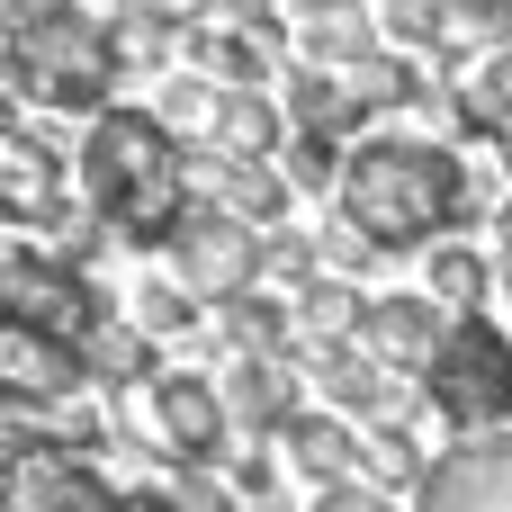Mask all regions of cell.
I'll return each mask as SVG.
<instances>
[{
  "label": "cell",
  "instance_id": "obj_6",
  "mask_svg": "<svg viewBox=\"0 0 512 512\" xmlns=\"http://www.w3.org/2000/svg\"><path fill=\"white\" fill-rule=\"evenodd\" d=\"M0 306H9L18 324H45V333H72V342H81L117 297H108L81 261H63L54 243H9V252H0Z\"/></svg>",
  "mask_w": 512,
  "mask_h": 512
},
{
  "label": "cell",
  "instance_id": "obj_36",
  "mask_svg": "<svg viewBox=\"0 0 512 512\" xmlns=\"http://www.w3.org/2000/svg\"><path fill=\"white\" fill-rule=\"evenodd\" d=\"M495 297H504V306H512V243H504V288H495Z\"/></svg>",
  "mask_w": 512,
  "mask_h": 512
},
{
  "label": "cell",
  "instance_id": "obj_11",
  "mask_svg": "<svg viewBox=\"0 0 512 512\" xmlns=\"http://www.w3.org/2000/svg\"><path fill=\"white\" fill-rule=\"evenodd\" d=\"M450 306L432 297V288H387V297H369V315H360V342L378 351V360H396V369H432V351L450 342Z\"/></svg>",
  "mask_w": 512,
  "mask_h": 512
},
{
  "label": "cell",
  "instance_id": "obj_9",
  "mask_svg": "<svg viewBox=\"0 0 512 512\" xmlns=\"http://www.w3.org/2000/svg\"><path fill=\"white\" fill-rule=\"evenodd\" d=\"M0 387H9V405H54V396H81L90 387V360H81L72 333H45V324L0 315Z\"/></svg>",
  "mask_w": 512,
  "mask_h": 512
},
{
  "label": "cell",
  "instance_id": "obj_5",
  "mask_svg": "<svg viewBox=\"0 0 512 512\" xmlns=\"http://www.w3.org/2000/svg\"><path fill=\"white\" fill-rule=\"evenodd\" d=\"M423 387H432V423H450V432H495V423H512V342L486 315H459L450 342L432 351Z\"/></svg>",
  "mask_w": 512,
  "mask_h": 512
},
{
  "label": "cell",
  "instance_id": "obj_37",
  "mask_svg": "<svg viewBox=\"0 0 512 512\" xmlns=\"http://www.w3.org/2000/svg\"><path fill=\"white\" fill-rule=\"evenodd\" d=\"M243 512H288V504H243Z\"/></svg>",
  "mask_w": 512,
  "mask_h": 512
},
{
  "label": "cell",
  "instance_id": "obj_4",
  "mask_svg": "<svg viewBox=\"0 0 512 512\" xmlns=\"http://www.w3.org/2000/svg\"><path fill=\"white\" fill-rule=\"evenodd\" d=\"M117 405V441H144L153 459H225L234 450V405H225V369H189L162 360V378L108 396Z\"/></svg>",
  "mask_w": 512,
  "mask_h": 512
},
{
  "label": "cell",
  "instance_id": "obj_25",
  "mask_svg": "<svg viewBox=\"0 0 512 512\" xmlns=\"http://www.w3.org/2000/svg\"><path fill=\"white\" fill-rule=\"evenodd\" d=\"M360 477H378L387 495H414L423 477H432V450H423V423H369V468Z\"/></svg>",
  "mask_w": 512,
  "mask_h": 512
},
{
  "label": "cell",
  "instance_id": "obj_14",
  "mask_svg": "<svg viewBox=\"0 0 512 512\" xmlns=\"http://www.w3.org/2000/svg\"><path fill=\"white\" fill-rule=\"evenodd\" d=\"M117 486H99V468L90 459H72V450H27V459H9V512H108Z\"/></svg>",
  "mask_w": 512,
  "mask_h": 512
},
{
  "label": "cell",
  "instance_id": "obj_15",
  "mask_svg": "<svg viewBox=\"0 0 512 512\" xmlns=\"http://www.w3.org/2000/svg\"><path fill=\"white\" fill-rule=\"evenodd\" d=\"M207 342H216V360H234V351H297V297L288 288H234V297H216Z\"/></svg>",
  "mask_w": 512,
  "mask_h": 512
},
{
  "label": "cell",
  "instance_id": "obj_29",
  "mask_svg": "<svg viewBox=\"0 0 512 512\" xmlns=\"http://www.w3.org/2000/svg\"><path fill=\"white\" fill-rule=\"evenodd\" d=\"M261 270H270L279 288L315 279V270H324V243H315V225H270V234H261Z\"/></svg>",
  "mask_w": 512,
  "mask_h": 512
},
{
  "label": "cell",
  "instance_id": "obj_32",
  "mask_svg": "<svg viewBox=\"0 0 512 512\" xmlns=\"http://www.w3.org/2000/svg\"><path fill=\"white\" fill-rule=\"evenodd\" d=\"M45 9H54V0H0V27H9V36H18V27H36V18H45Z\"/></svg>",
  "mask_w": 512,
  "mask_h": 512
},
{
  "label": "cell",
  "instance_id": "obj_2",
  "mask_svg": "<svg viewBox=\"0 0 512 512\" xmlns=\"http://www.w3.org/2000/svg\"><path fill=\"white\" fill-rule=\"evenodd\" d=\"M81 189L99 198V216L117 225V243L135 252H162L198 198L189 180V135L162 126V108H99L81 126Z\"/></svg>",
  "mask_w": 512,
  "mask_h": 512
},
{
  "label": "cell",
  "instance_id": "obj_26",
  "mask_svg": "<svg viewBox=\"0 0 512 512\" xmlns=\"http://www.w3.org/2000/svg\"><path fill=\"white\" fill-rule=\"evenodd\" d=\"M486 45H512V0H459L450 36H441L432 54H441V72H468Z\"/></svg>",
  "mask_w": 512,
  "mask_h": 512
},
{
  "label": "cell",
  "instance_id": "obj_17",
  "mask_svg": "<svg viewBox=\"0 0 512 512\" xmlns=\"http://www.w3.org/2000/svg\"><path fill=\"white\" fill-rule=\"evenodd\" d=\"M279 99H288V117L306 126V135H360V99H351V81L333 72V63H315V54H297V63H279Z\"/></svg>",
  "mask_w": 512,
  "mask_h": 512
},
{
  "label": "cell",
  "instance_id": "obj_1",
  "mask_svg": "<svg viewBox=\"0 0 512 512\" xmlns=\"http://www.w3.org/2000/svg\"><path fill=\"white\" fill-rule=\"evenodd\" d=\"M333 207H351L387 252H432L441 234H459L486 207V189L459 162V144H441V135H360Z\"/></svg>",
  "mask_w": 512,
  "mask_h": 512
},
{
  "label": "cell",
  "instance_id": "obj_35",
  "mask_svg": "<svg viewBox=\"0 0 512 512\" xmlns=\"http://www.w3.org/2000/svg\"><path fill=\"white\" fill-rule=\"evenodd\" d=\"M495 153H504V180H512V126H504V135H495Z\"/></svg>",
  "mask_w": 512,
  "mask_h": 512
},
{
  "label": "cell",
  "instance_id": "obj_8",
  "mask_svg": "<svg viewBox=\"0 0 512 512\" xmlns=\"http://www.w3.org/2000/svg\"><path fill=\"white\" fill-rule=\"evenodd\" d=\"M414 512H512V423L459 432V450H441L414 486Z\"/></svg>",
  "mask_w": 512,
  "mask_h": 512
},
{
  "label": "cell",
  "instance_id": "obj_3",
  "mask_svg": "<svg viewBox=\"0 0 512 512\" xmlns=\"http://www.w3.org/2000/svg\"><path fill=\"white\" fill-rule=\"evenodd\" d=\"M0 72H9V99H18V108H72V117H99L108 90L126 81V54H117V27H108V18L54 0L36 27L9 36V63H0Z\"/></svg>",
  "mask_w": 512,
  "mask_h": 512
},
{
  "label": "cell",
  "instance_id": "obj_7",
  "mask_svg": "<svg viewBox=\"0 0 512 512\" xmlns=\"http://www.w3.org/2000/svg\"><path fill=\"white\" fill-rule=\"evenodd\" d=\"M171 252V270L216 306V297H234V288H261L270 270H261V225L252 216H234L225 198H189V216H180V234L162 243Z\"/></svg>",
  "mask_w": 512,
  "mask_h": 512
},
{
  "label": "cell",
  "instance_id": "obj_38",
  "mask_svg": "<svg viewBox=\"0 0 512 512\" xmlns=\"http://www.w3.org/2000/svg\"><path fill=\"white\" fill-rule=\"evenodd\" d=\"M108 9H117V0H108Z\"/></svg>",
  "mask_w": 512,
  "mask_h": 512
},
{
  "label": "cell",
  "instance_id": "obj_28",
  "mask_svg": "<svg viewBox=\"0 0 512 512\" xmlns=\"http://www.w3.org/2000/svg\"><path fill=\"white\" fill-rule=\"evenodd\" d=\"M450 18H459V0H378L387 45H414V54H432V45L450 36Z\"/></svg>",
  "mask_w": 512,
  "mask_h": 512
},
{
  "label": "cell",
  "instance_id": "obj_12",
  "mask_svg": "<svg viewBox=\"0 0 512 512\" xmlns=\"http://www.w3.org/2000/svg\"><path fill=\"white\" fill-rule=\"evenodd\" d=\"M225 405H234V432H279L306 405V360L297 351H234L225 360Z\"/></svg>",
  "mask_w": 512,
  "mask_h": 512
},
{
  "label": "cell",
  "instance_id": "obj_13",
  "mask_svg": "<svg viewBox=\"0 0 512 512\" xmlns=\"http://www.w3.org/2000/svg\"><path fill=\"white\" fill-rule=\"evenodd\" d=\"M63 171H72V162H63V144H54L45 126H27V117H18V126L0 135V216L27 234V225L63 198Z\"/></svg>",
  "mask_w": 512,
  "mask_h": 512
},
{
  "label": "cell",
  "instance_id": "obj_33",
  "mask_svg": "<svg viewBox=\"0 0 512 512\" xmlns=\"http://www.w3.org/2000/svg\"><path fill=\"white\" fill-rule=\"evenodd\" d=\"M495 234L512 243V180H504V198H495Z\"/></svg>",
  "mask_w": 512,
  "mask_h": 512
},
{
  "label": "cell",
  "instance_id": "obj_31",
  "mask_svg": "<svg viewBox=\"0 0 512 512\" xmlns=\"http://www.w3.org/2000/svg\"><path fill=\"white\" fill-rule=\"evenodd\" d=\"M108 512H189L171 486H126V495H108Z\"/></svg>",
  "mask_w": 512,
  "mask_h": 512
},
{
  "label": "cell",
  "instance_id": "obj_27",
  "mask_svg": "<svg viewBox=\"0 0 512 512\" xmlns=\"http://www.w3.org/2000/svg\"><path fill=\"white\" fill-rule=\"evenodd\" d=\"M279 162H288V180H297V198H342V171H351V144L342 135H288L279 144Z\"/></svg>",
  "mask_w": 512,
  "mask_h": 512
},
{
  "label": "cell",
  "instance_id": "obj_16",
  "mask_svg": "<svg viewBox=\"0 0 512 512\" xmlns=\"http://www.w3.org/2000/svg\"><path fill=\"white\" fill-rule=\"evenodd\" d=\"M81 360H90V387H99V396H126V387L162 378V342H153L126 306H108V315L81 333Z\"/></svg>",
  "mask_w": 512,
  "mask_h": 512
},
{
  "label": "cell",
  "instance_id": "obj_22",
  "mask_svg": "<svg viewBox=\"0 0 512 512\" xmlns=\"http://www.w3.org/2000/svg\"><path fill=\"white\" fill-rule=\"evenodd\" d=\"M126 315H135L153 342H198V333H207V297H198L180 270H171V279H135V288H126Z\"/></svg>",
  "mask_w": 512,
  "mask_h": 512
},
{
  "label": "cell",
  "instance_id": "obj_19",
  "mask_svg": "<svg viewBox=\"0 0 512 512\" xmlns=\"http://www.w3.org/2000/svg\"><path fill=\"white\" fill-rule=\"evenodd\" d=\"M225 99H234V81H216L207 63H171V72L153 81V108H162V126H171V135H189V144H207V135H216Z\"/></svg>",
  "mask_w": 512,
  "mask_h": 512
},
{
  "label": "cell",
  "instance_id": "obj_34",
  "mask_svg": "<svg viewBox=\"0 0 512 512\" xmlns=\"http://www.w3.org/2000/svg\"><path fill=\"white\" fill-rule=\"evenodd\" d=\"M315 9H342V0H288V18H315Z\"/></svg>",
  "mask_w": 512,
  "mask_h": 512
},
{
  "label": "cell",
  "instance_id": "obj_24",
  "mask_svg": "<svg viewBox=\"0 0 512 512\" xmlns=\"http://www.w3.org/2000/svg\"><path fill=\"white\" fill-rule=\"evenodd\" d=\"M36 414H45V441H54V450H72V459H99V450L117 441V405H99V387L54 396V405H36Z\"/></svg>",
  "mask_w": 512,
  "mask_h": 512
},
{
  "label": "cell",
  "instance_id": "obj_18",
  "mask_svg": "<svg viewBox=\"0 0 512 512\" xmlns=\"http://www.w3.org/2000/svg\"><path fill=\"white\" fill-rule=\"evenodd\" d=\"M423 288L450 306V315H477L495 288H504V252H486V243H459V234H441L432 252H423Z\"/></svg>",
  "mask_w": 512,
  "mask_h": 512
},
{
  "label": "cell",
  "instance_id": "obj_30",
  "mask_svg": "<svg viewBox=\"0 0 512 512\" xmlns=\"http://www.w3.org/2000/svg\"><path fill=\"white\" fill-rule=\"evenodd\" d=\"M315 512H396V495L378 477H342V486H315Z\"/></svg>",
  "mask_w": 512,
  "mask_h": 512
},
{
  "label": "cell",
  "instance_id": "obj_21",
  "mask_svg": "<svg viewBox=\"0 0 512 512\" xmlns=\"http://www.w3.org/2000/svg\"><path fill=\"white\" fill-rule=\"evenodd\" d=\"M512 126V45H486L468 72H459V135L495 144Z\"/></svg>",
  "mask_w": 512,
  "mask_h": 512
},
{
  "label": "cell",
  "instance_id": "obj_10",
  "mask_svg": "<svg viewBox=\"0 0 512 512\" xmlns=\"http://www.w3.org/2000/svg\"><path fill=\"white\" fill-rule=\"evenodd\" d=\"M270 441L288 450V468H297L306 486H342V477H360V468H369V423H360V414H342V405H297Z\"/></svg>",
  "mask_w": 512,
  "mask_h": 512
},
{
  "label": "cell",
  "instance_id": "obj_23",
  "mask_svg": "<svg viewBox=\"0 0 512 512\" xmlns=\"http://www.w3.org/2000/svg\"><path fill=\"white\" fill-rule=\"evenodd\" d=\"M288 297H297V333H306V342H342V333H360V315H369V297H360L351 270H315V279H297Z\"/></svg>",
  "mask_w": 512,
  "mask_h": 512
},
{
  "label": "cell",
  "instance_id": "obj_20",
  "mask_svg": "<svg viewBox=\"0 0 512 512\" xmlns=\"http://www.w3.org/2000/svg\"><path fill=\"white\" fill-rule=\"evenodd\" d=\"M378 45H387V27H378V9H360V0L297 18V54H315V63H333V72H351V63L378 54Z\"/></svg>",
  "mask_w": 512,
  "mask_h": 512
}]
</instances>
